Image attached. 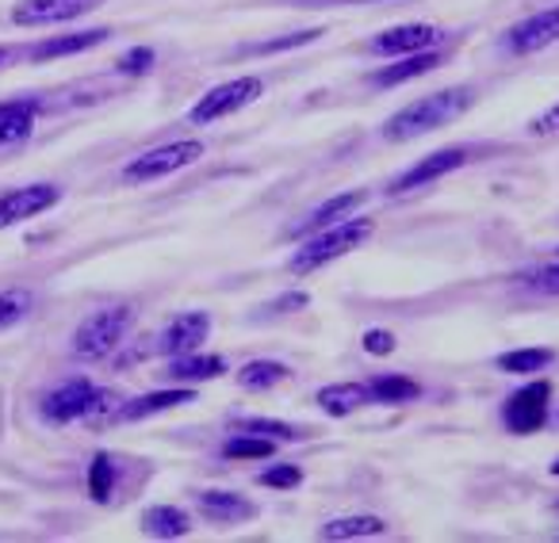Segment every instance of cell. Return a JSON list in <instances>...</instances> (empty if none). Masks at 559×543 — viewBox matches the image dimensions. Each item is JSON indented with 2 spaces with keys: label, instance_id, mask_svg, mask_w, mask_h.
Here are the masks:
<instances>
[{
  "label": "cell",
  "instance_id": "1",
  "mask_svg": "<svg viewBox=\"0 0 559 543\" xmlns=\"http://www.w3.org/2000/svg\"><path fill=\"white\" fill-rule=\"evenodd\" d=\"M123 395L111 387H96L88 379H66L50 395H43L39 413L47 425H73V421H88V425H104L116 421Z\"/></svg>",
  "mask_w": 559,
  "mask_h": 543
},
{
  "label": "cell",
  "instance_id": "2",
  "mask_svg": "<svg viewBox=\"0 0 559 543\" xmlns=\"http://www.w3.org/2000/svg\"><path fill=\"white\" fill-rule=\"evenodd\" d=\"M472 100H475L472 88H441V93H433V96H421V100L406 104L403 111H395V116L383 123V138L411 142L426 131H437V126L464 116V111L472 108Z\"/></svg>",
  "mask_w": 559,
  "mask_h": 543
},
{
  "label": "cell",
  "instance_id": "3",
  "mask_svg": "<svg viewBox=\"0 0 559 543\" xmlns=\"http://www.w3.org/2000/svg\"><path fill=\"white\" fill-rule=\"evenodd\" d=\"M372 238V222L368 218H345V222L330 226V230H319L311 233V238L304 241V245L296 249V256L288 261V268L296 272V276H307V272H319L322 264L337 261V256L353 253V249H360L365 241Z\"/></svg>",
  "mask_w": 559,
  "mask_h": 543
},
{
  "label": "cell",
  "instance_id": "4",
  "mask_svg": "<svg viewBox=\"0 0 559 543\" xmlns=\"http://www.w3.org/2000/svg\"><path fill=\"white\" fill-rule=\"evenodd\" d=\"M134 326V311L131 306H104L93 311L78 329H73V357L78 360H104L127 341Z\"/></svg>",
  "mask_w": 559,
  "mask_h": 543
},
{
  "label": "cell",
  "instance_id": "5",
  "mask_svg": "<svg viewBox=\"0 0 559 543\" xmlns=\"http://www.w3.org/2000/svg\"><path fill=\"white\" fill-rule=\"evenodd\" d=\"M203 157V142L195 138H185V142H169V146H157V149H146V154L131 157L123 165V184H150V180H162L169 172H180L188 165H195Z\"/></svg>",
  "mask_w": 559,
  "mask_h": 543
},
{
  "label": "cell",
  "instance_id": "6",
  "mask_svg": "<svg viewBox=\"0 0 559 543\" xmlns=\"http://www.w3.org/2000/svg\"><path fill=\"white\" fill-rule=\"evenodd\" d=\"M261 93H264L261 77H234V81H226V85H215L195 100V108L188 111V123L211 126V123H218V119H226V116H234V111L257 104L261 100Z\"/></svg>",
  "mask_w": 559,
  "mask_h": 543
},
{
  "label": "cell",
  "instance_id": "7",
  "mask_svg": "<svg viewBox=\"0 0 559 543\" xmlns=\"http://www.w3.org/2000/svg\"><path fill=\"white\" fill-rule=\"evenodd\" d=\"M548 402H551V383L548 379H536V383H528V387H521L518 395H510L502 406L506 429H510V433H521V436L540 433L544 421H548V413H551Z\"/></svg>",
  "mask_w": 559,
  "mask_h": 543
},
{
  "label": "cell",
  "instance_id": "8",
  "mask_svg": "<svg viewBox=\"0 0 559 543\" xmlns=\"http://www.w3.org/2000/svg\"><path fill=\"white\" fill-rule=\"evenodd\" d=\"M108 0H16L12 4V24L16 27H55L81 20L88 12L104 9Z\"/></svg>",
  "mask_w": 559,
  "mask_h": 543
},
{
  "label": "cell",
  "instance_id": "9",
  "mask_svg": "<svg viewBox=\"0 0 559 543\" xmlns=\"http://www.w3.org/2000/svg\"><path fill=\"white\" fill-rule=\"evenodd\" d=\"M62 203V188L58 184H24V188H12V192L0 195V230H9V226H20L27 218H39L47 215L50 207Z\"/></svg>",
  "mask_w": 559,
  "mask_h": 543
},
{
  "label": "cell",
  "instance_id": "10",
  "mask_svg": "<svg viewBox=\"0 0 559 543\" xmlns=\"http://www.w3.org/2000/svg\"><path fill=\"white\" fill-rule=\"evenodd\" d=\"M444 35L429 24H403V27H388L380 32L372 43H368V55L376 58H406V55H418V50H433Z\"/></svg>",
  "mask_w": 559,
  "mask_h": 543
},
{
  "label": "cell",
  "instance_id": "11",
  "mask_svg": "<svg viewBox=\"0 0 559 543\" xmlns=\"http://www.w3.org/2000/svg\"><path fill=\"white\" fill-rule=\"evenodd\" d=\"M464 161H467V149H460V146L437 149V154L421 157V161L414 165V169H406L403 177H399L395 184L388 188V192L391 195H411V192H418V188H429L433 180H441V177H449V172H456Z\"/></svg>",
  "mask_w": 559,
  "mask_h": 543
},
{
  "label": "cell",
  "instance_id": "12",
  "mask_svg": "<svg viewBox=\"0 0 559 543\" xmlns=\"http://www.w3.org/2000/svg\"><path fill=\"white\" fill-rule=\"evenodd\" d=\"M211 334V314L207 311H185L165 326V334L157 337L154 352L162 357H185V352H195Z\"/></svg>",
  "mask_w": 559,
  "mask_h": 543
},
{
  "label": "cell",
  "instance_id": "13",
  "mask_svg": "<svg viewBox=\"0 0 559 543\" xmlns=\"http://www.w3.org/2000/svg\"><path fill=\"white\" fill-rule=\"evenodd\" d=\"M111 39V27H93V32H70V35H50V39L35 43V47L24 50L27 62H55V58H73L85 55V50H96Z\"/></svg>",
  "mask_w": 559,
  "mask_h": 543
},
{
  "label": "cell",
  "instance_id": "14",
  "mask_svg": "<svg viewBox=\"0 0 559 543\" xmlns=\"http://www.w3.org/2000/svg\"><path fill=\"white\" fill-rule=\"evenodd\" d=\"M365 203H368V192H342V195H334V200L319 203V207H314L311 215L304 218V222L292 226L288 238H311V233H319V230H330V226H337V222H345V218L357 215Z\"/></svg>",
  "mask_w": 559,
  "mask_h": 543
},
{
  "label": "cell",
  "instance_id": "15",
  "mask_svg": "<svg viewBox=\"0 0 559 543\" xmlns=\"http://www.w3.org/2000/svg\"><path fill=\"white\" fill-rule=\"evenodd\" d=\"M559 39V4L556 9H544L536 16H528L525 24H518L510 35H506V47L513 55H533V50L548 47V43Z\"/></svg>",
  "mask_w": 559,
  "mask_h": 543
},
{
  "label": "cell",
  "instance_id": "16",
  "mask_svg": "<svg viewBox=\"0 0 559 543\" xmlns=\"http://www.w3.org/2000/svg\"><path fill=\"white\" fill-rule=\"evenodd\" d=\"M195 505H200L203 517L215 520V524H238V520L257 517V505L249 502L246 494H234V490H200Z\"/></svg>",
  "mask_w": 559,
  "mask_h": 543
},
{
  "label": "cell",
  "instance_id": "17",
  "mask_svg": "<svg viewBox=\"0 0 559 543\" xmlns=\"http://www.w3.org/2000/svg\"><path fill=\"white\" fill-rule=\"evenodd\" d=\"M188 402H195V395L177 383V387H169V390H154V395H142V398H123L116 421H146V418H154V413L177 410V406H188Z\"/></svg>",
  "mask_w": 559,
  "mask_h": 543
},
{
  "label": "cell",
  "instance_id": "18",
  "mask_svg": "<svg viewBox=\"0 0 559 543\" xmlns=\"http://www.w3.org/2000/svg\"><path fill=\"white\" fill-rule=\"evenodd\" d=\"M39 100L32 96H16V100L0 104V146H12V142L32 138L35 123H39Z\"/></svg>",
  "mask_w": 559,
  "mask_h": 543
},
{
  "label": "cell",
  "instance_id": "19",
  "mask_svg": "<svg viewBox=\"0 0 559 543\" xmlns=\"http://www.w3.org/2000/svg\"><path fill=\"white\" fill-rule=\"evenodd\" d=\"M226 372L223 357H203V352H185V357H173L165 367V379L169 383H203V379H218Z\"/></svg>",
  "mask_w": 559,
  "mask_h": 543
},
{
  "label": "cell",
  "instance_id": "20",
  "mask_svg": "<svg viewBox=\"0 0 559 543\" xmlns=\"http://www.w3.org/2000/svg\"><path fill=\"white\" fill-rule=\"evenodd\" d=\"M142 532L154 535V540H180V535L192 532V517H188L180 505H154V509L142 512Z\"/></svg>",
  "mask_w": 559,
  "mask_h": 543
},
{
  "label": "cell",
  "instance_id": "21",
  "mask_svg": "<svg viewBox=\"0 0 559 543\" xmlns=\"http://www.w3.org/2000/svg\"><path fill=\"white\" fill-rule=\"evenodd\" d=\"M437 65H441V55H437V50H418V55L399 58L395 65H388V70L376 73L372 85H376V88H395V85H406V81L421 77V73L437 70Z\"/></svg>",
  "mask_w": 559,
  "mask_h": 543
},
{
  "label": "cell",
  "instance_id": "22",
  "mask_svg": "<svg viewBox=\"0 0 559 543\" xmlns=\"http://www.w3.org/2000/svg\"><path fill=\"white\" fill-rule=\"evenodd\" d=\"M372 402V390L368 383H337V387H322L319 390V406L330 418H345V413L360 410V406Z\"/></svg>",
  "mask_w": 559,
  "mask_h": 543
},
{
  "label": "cell",
  "instance_id": "23",
  "mask_svg": "<svg viewBox=\"0 0 559 543\" xmlns=\"http://www.w3.org/2000/svg\"><path fill=\"white\" fill-rule=\"evenodd\" d=\"M388 532L380 517H337L330 524H322V540H368V535Z\"/></svg>",
  "mask_w": 559,
  "mask_h": 543
},
{
  "label": "cell",
  "instance_id": "24",
  "mask_svg": "<svg viewBox=\"0 0 559 543\" xmlns=\"http://www.w3.org/2000/svg\"><path fill=\"white\" fill-rule=\"evenodd\" d=\"M368 390H372V402H388V406L414 402V398L421 395L418 383L406 379V375H376V379L368 383Z\"/></svg>",
  "mask_w": 559,
  "mask_h": 543
},
{
  "label": "cell",
  "instance_id": "25",
  "mask_svg": "<svg viewBox=\"0 0 559 543\" xmlns=\"http://www.w3.org/2000/svg\"><path fill=\"white\" fill-rule=\"evenodd\" d=\"M556 360L551 349H518V352H502L498 357V372L506 375H528V372H544V367Z\"/></svg>",
  "mask_w": 559,
  "mask_h": 543
},
{
  "label": "cell",
  "instance_id": "26",
  "mask_svg": "<svg viewBox=\"0 0 559 543\" xmlns=\"http://www.w3.org/2000/svg\"><path fill=\"white\" fill-rule=\"evenodd\" d=\"M288 367L284 364H276V360H253V364H246L241 367V375H238V383L246 390H272L276 383H284L288 379Z\"/></svg>",
  "mask_w": 559,
  "mask_h": 543
},
{
  "label": "cell",
  "instance_id": "27",
  "mask_svg": "<svg viewBox=\"0 0 559 543\" xmlns=\"http://www.w3.org/2000/svg\"><path fill=\"white\" fill-rule=\"evenodd\" d=\"M322 35H326L322 27H311V32H292V35H280V39L253 43V47H238V55H249V58L280 55V50H296V47H307V43H319Z\"/></svg>",
  "mask_w": 559,
  "mask_h": 543
},
{
  "label": "cell",
  "instance_id": "28",
  "mask_svg": "<svg viewBox=\"0 0 559 543\" xmlns=\"http://www.w3.org/2000/svg\"><path fill=\"white\" fill-rule=\"evenodd\" d=\"M226 459H269L276 456V441L269 436H253V433H234L230 441L223 444Z\"/></svg>",
  "mask_w": 559,
  "mask_h": 543
},
{
  "label": "cell",
  "instance_id": "29",
  "mask_svg": "<svg viewBox=\"0 0 559 543\" xmlns=\"http://www.w3.org/2000/svg\"><path fill=\"white\" fill-rule=\"evenodd\" d=\"M35 306V295L24 288H12V291H0V334L12 326H20V322L32 314Z\"/></svg>",
  "mask_w": 559,
  "mask_h": 543
},
{
  "label": "cell",
  "instance_id": "30",
  "mask_svg": "<svg viewBox=\"0 0 559 543\" xmlns=\"http://www.w3.org/2000/svg\"><path fill=\"white\" fill-rule=\"evenodd\" d=\"M238 433H253V436H269L276 444H288L299 441V429H292L288 421H272V418H246V421H234Z\"/></svg>",
  "mask_w": 559,
  "mask_h": 543
},
{
  "label": "cell",
  "instance_id": "31",
  "mask_svg": "<svg viewBox=\"0 0 559 543\" xmlns=\"http://www.w3.org/2000/svg\"><path fill=\"white\" fill-rule=\"evenodd\" d=\"M111 486H116V463L100 451V456L88 463V494H93L96 502H108Z\"/></svg>",
  "mask_w": 559,
  "mask_h": 543
},
{
  "label": "cell",
  "instance_id": "32",
  "mask_svg": "<svg viewBox=\"0 0 559 543\" xmlns=\"http://www.w3.org/2000/svg\"><path fill=\"white\" fill-rule=\"evenodd\" d=\"M154 65H157L154 47H134V50H127V55L119 58L116 70H119V73H127V77H142V73H150Z\"/></svg>",
  "mask_w": 559,
  "mask_h": 543
},
{
  "label": "cell",
  "instance_id": "33",
  "mask_svg": "<svg viewBox=\"0 0 559 543\" xmlns=\"http://www.w3.org/2000/svg\"><path fill=\"white\" fill-rule=\"evenodd\" d=\"M299 482H304V471L292 467V463L269 467V471L261 474V486H269V490H296Z\"/></svg>",
  "mask_w": 559,
  "mask_h": 543
},
{
  "label": "cell",
  "instance_id": "34",
  "mask_svg": "<svg viewBox=\"0 0 559 543\" xmlns=\"http://www.w3.org/2000/svg\"><path fill=\"white\" fill-rule=\"evenodd\" d=\"M525 283L544 295H559V264H548V268H536V272H525Z\"/></svg>",
  "mask_w": 559,
  "mask_h": 543
},
{
  "label": "cell",
  "instance_id": "35",
  "mask_svg": "<svg viewBox=\"0 0 559 543\" xmlns=\"http://www.w3.org/2000/svg\"><path fill=\"white\" fill-rule=\"evenodd\" d=\"M559 131V104H551L548 111H540V116L528 123V134L533 138H544V134H556Z\"/></svg>",
  "mask_w": 559,
  "mask_h": 543
},
{
  "label": "cell",
  "instance_id": "36",
  "mask_svg": "<svg viewBox=\"0 0 559 543\" xmlns=\"http://www.w3.org/2000/svg\"><path fill=\"white\" fill-rule=\"evenodd\" d=\"M365 352H372V357H388V352H395V337H391L388 329H368Z\"/></svg>",
  "mask_w": 559,
  "mask_h": 543
},
{
  "label": "cell",
  "instance_id": "37",
  "mask_svg": "<svg viewBox=\"0 0 559 543\" xmlns=\"http://www.w3.org/2000/svg\"><path fill=\"white\" fill-rule=\"evenodd\" d=\"M307 306H311V295H307V291H292V295H280L276 303H269L264 311L292 314V311H307Z\"/></svg>",
  "mask_w": 559,
  "mask_h": 543
},
{
  "label": "cell",
  "instance_id": "38",
  "mask_svg": "<svg viewBox=\"0 0 559 543\" xmlns=\"http://www.w3.org/2000/svg\"><path fill=\"white\" fill-rule=\"evenodd\" d=\"M12 58H16V50H12V47H0V70H9Z\"/></svg>",
  "mask_w": 559,
  "mask_h": 543
},
{
  "label": "cell",
  "instance_id": "39",
  "mask_svg": "<svg viewBox=\"0 0 559 543\" xmlns=\"http://www.w3.org/2000/svg\"><path fill=\"white\" fill-rule=\"evenodd\" d=\"M551 474H559V459H556V463H551Z\"/></svg>",
  "mask_w": 559,
  "mask_h": 543
},
{
  "label": "cell",
  "instance_id": "40",
  "mask_svg": "<svg viewBox=\"0 0 559 543\" xmlns=\"http://www.w3.org/2000/svg\"><path fill=\"white\" fill-rule=\"evenodd\" d=\"M556 425H559V410H556Z\"/></svg>",
  "mask_w": 559,
  "mask_h": 543
}]
</instances>
